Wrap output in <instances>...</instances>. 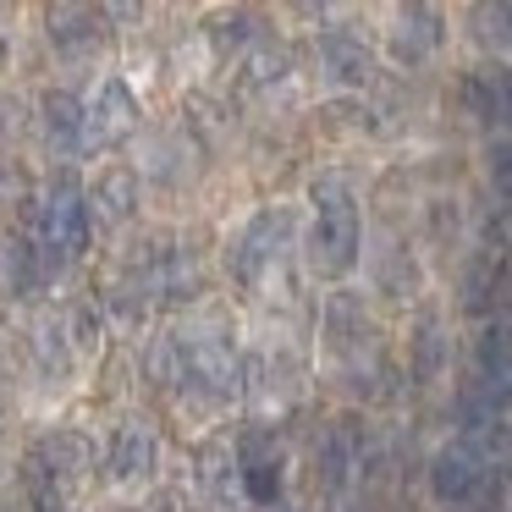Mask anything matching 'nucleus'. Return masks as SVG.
I'll list each match as a JSON object with an SVG mask.
<instances>
[{"instance_id":"obj_1","label":"nucleus","mask_w":512,"mask_h":512,"mask_svg":"<svg viewBox=\"0 0 512 512\" xmlns=\"http://www.w3.org/2000/svg\"><path fill=\"white\" fill-rule=\"evenodd\" d=\"M89 232H94V215H89V193H83L78 177L56 171L45 188L28 199V215H23V237L50 259L56 270H67L72 259L89 248Z\"/></svg>"},{"instance_id":"obj_2","label":"nucleus","mask_w":512,"mask_h":512,"mask_svg":"<svg viewBox=\"0 0 512 512\" xmlns=\"http://www.w3.org/2000/svg\"><path fill=\"white\" fill-rule=\"evenodd\" d=\"M314 226H309V265L314 276L336 281L358 265V243H364V221H358V199L342 177L314 182Z\"/></svg>"},{"instance_id":"obj_3","label":"nucleus","mask_w":512,"mask_h":512,"mask_svg":"<svg viewBox=\"0 0 512 512\" xmlns=\"http://www.w3.org/2000/svg\"><path fill=\"white\" fill-rule=\"evenodd\" d=\"M138 127V94L122 72H105L100 83L83 100V149L100 155V149H116L127 133Z\"/></svg>"},{"instance_id":"obj_4","label":"nucleus","mask_w":512,"mask_h":512,"mask_svg":"<svg viewBox=\"0 0 512 512\" xmlns=\"http://www.w3.org/2000/svg\"><path fill=\"white\" fill-rule=\"evenodd\" d=\"M287 237H292V210L287 204H270V210L248 215V226L237 232V243H232V281L237 287L254 292L259 281L270 276L276 254L287 248Z\"/></svg>"},{"instance_id":"obj_5","label":"nucleus","mask_w":512,"mask_h":512,"mask_svg":"<svg viewBox=\"0 0 512 512\" xmlns=\"http://www.w3.org/2000/svg\"><path fill=\"white\" fill-rule=\"evenodd\" d=\"M182 391H204V402H226L237 391V353L221 331H182Z\"/></svg>"},{"instance_id":"obj_6","label":"nucleus","mask_w":512,"mask_h":512,"mask_svg":"<svg viewBox=\"0 0 512 512\" xmlns=\"http://www.w3.org/2000/svg\"><path fill=\"white\" fill-rule=\"evenodd\" d=\"M45 34L67 61H83L105 45V12L100 6H45Z\"/></svg>"},{"instance_id":"obj_7","label":"nucleus","mask_w":512,"mask_h":512,"mask_svg":"<svg viewBox=\"0 0 512 512\" xmlns=\"http://www.w3.org/2000/svg\"><path fill=\"white\" fill-rule=\"evenodd\" d=\"M237 474H243L248 501L270 507L281 496V441L270 430H248L243 446H237Z\"/></svg>"},{"instance_id":"obj_8","label":"nucleus","mask_w":512,"mask_h":512,"mask_svg":"<svg viewBox=\"0 0 512 512\" xmlns=\"http://www.w3.org/2000/svg\"><path fill=\"white\" fill-rule=\"evenodd\" d=\"M105 468H111L116 485H144V479L155 474V435H149L144 424L122 419L105 435Z\"/></svg>"},{"instance_id":"obj_9","label":"nucleus","mask_w":512,"mask_h":512,"mask_svg":"<svg viewBox=\"0 0 512 512\" xmlns=\"http://www.w3.org/2000/svg\"><path fill=\"white\" fill-rule=\"evenodd\" d=\"M39 133H45V144L56 149V155H67V160L89 155V149H83V100L78 94L72 89L39 94Z\"/></svg>"},{"instance_id":"obj_10","label":"nucleus","mask_w":512,"mask_h":512,"mask_svg":"<svg viewBox=\"0 0 512 512\" xmlns=\"http://www.w3.org/2000/svg\"><path fill=\"white\" fill-rule=\"evenodd\" d=\"M89 457H94L89 435H78V430H50L45 441L34 446V463L45 468L61 490H78L83 479H89Z\"/></svg>"},{"instance_id":"obj_11","label":"nucleus","mask_w":512,"mask_h":512,"mask_svg":"<svg viewBox=\"0 0 512 512\" xmlns=\"http://www.w3.org/2000/svg\"><path fill=\"white\" fill-rule=\"evenodd\" d=\"M474 375L490 402H512V331L507 325H485L474 342Z\"/></svg>"},{"instance_id":"obj_12","label":"nucleus","mask_w":512,"mask_h":512,"mask_svg":"<svg viewBox=\"0 0 512 512\" xmlns=\"http://www.w3.org/2000/svg\"><path fill=\"white\" fill-rule=\"evenodd\" d=\"M435 45H441V12H435V6H402V12L391 17V56H397L402 67H419Z\"/></svg>"},{"instance_id":"obj_13","label":"nucleus","mask_w":512,"mask_h":512,"mask_svg":"<svg viewBox=\"0 0 512 512\" xmlns=\"http://www.w3.org/2000/svg\"><path fill=\"white\" fill-rule=\"evenodd\" d=\"M133 210H138V171L116 160V166H105L100 177L89 182V215L105 226H122Z\"/></svg>"},{"instance_id":"obj_14","label":"nucleus","mask_w":512,"mask_h":512,"mask_svg":"<svg viewBox=\"0 0 512 512\" xmlns=\"http://www.w3.org/2000/svg\"><path fill=\"white\" fill-rule=\"evenodd\" d=\"M479 479H485V463H479L468 446H446V452H435L430 463V490L441 501H474Z\"/></svg>"},{"instance_id":"obj_15","label":"nucleus","mask_w":512,"mask_h":512,"mask_svg":"<svg viewBox=\"0 0 512 512\" xmlns=\"http://www.w3.org/2000/svg\"><path fill=\"white\" fill-rule=\"evenodd\" d=\"M320 61H325V72H331L336 83H364L369 67H375V61H369V50L358 45L353 34H325L320 39Z\"/></svg>"},{"instance_id":"obj_16","label":"nucleus","mask_w":512,"mask_h":512,"mask_svg":"<svg viewBox=\"0 0 512 512\" xmlns=\"http://www.w3.org/2000/svg\"><path fill=\"white\" fill-rule=\"evenodd\" d=\"M463 94H468V105H474V116H479V122H496L501 111L512 116L507 83H501V72H496V67H479L474 78H468V89H463Z\"/></svg>"},{"instance_id":"obj_17","label":"nucleus","mask_w":512,"mask_h":512,"mask_svg":"<svg viewBox=\"0 0 512 512\" xmlns=\"http://www.w3.org/2000/svg\"><path fill=\"white\" fill-rule=\"evenodd\" d=\"M23 490H28V507L34 512H72V490H61L34 457H28V468H23Z\"/></svg>"},{"instance_id":"obj_18","label":"nucleus","mask_w":512,"mask_h":512,"mask_svg":"<svg viewBox=\"0 0 512 512\" xmlns=\"http://www.w3.org/2000/svg\"><path fill=\"white\" fill-rule=\"evenodd\" d=\"M67 331H61V325H50V320H39L34 325V353H39V364L50 369V375H67L72 369V353H67Z\"/></svg>"},{"instance_id":"obj_19","label":"nucleus","mask_w":512,"mask_h":512,"mask_svg":"<svg viewBox=\"0 0 512 512\" xmlns=\"http://www.w3.org/2000/svg\"><path fill=\"white\" fill-rule=\"evenodd\" d=\"M67 342H72V353H94V347H100V309H94V303H78V309H72Z\"/></svg>"},{"instance_id":"obj_20","label":"nucleus","mask_w":512,"mask_h":512,"mask_svg":"<svg viewBox=\"0 0 512 512\" xmlns=\"http://www.w3.org/2000/svg\"><path fill=\"white\" fill-rule=\"evenodd\" d=\"M413 347H419V364H413V369H419V375L430 380L435 369H441V358H446L441 325H435V320H419V336H413Z\"/></svg>"},{"instance_id":"obj_21","label":"nucleus","mask_w":512,"mask_h":512,"mask_svg":"<svg viewBox=\"0 0 512 512\" xmlns=\"http://www.w3.org/2000/svg\"><path fill=\"white\" fill-rule=\"evenodd\" d=\"M248 23H254L248 12H221V17H210V45H215V50L243 45V39H248Z\"/></svg>"},{"instance_id":"obj_22","label":"nucleus","mask_w":512,"mask_h":512,"mask_svg":"<svg viewBox=\"0 0 512 512\" xmlns=\"http://www.w3.org/2000/svg\"><path fill=\"white\" fill-rule=\"evenodd\" d=\"M17 364H12V347H6V336H0V397H6V386H12Z\"/></svg>"},{"instance_id":"obj_23","label":"nucleus","mask_w":512,"mask_h":512,"mask_svg":"<svg viewBox=\"0 0 512 512\" xmlns=\"http://www.w3.org/2000/svg\"><path fill=\"white\" fill-rule=\"evenodd\" d=\"M116 512H133V507H116Z\"/></svg>"}]
</instances>
